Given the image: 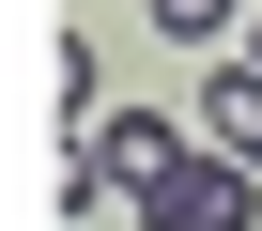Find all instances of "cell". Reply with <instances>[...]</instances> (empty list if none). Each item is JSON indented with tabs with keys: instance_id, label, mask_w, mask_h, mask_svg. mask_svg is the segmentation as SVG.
I'll return each instance as SVG.
<instances>
[{
	"instance_id": "6da1fadb",
	"label": "cell",
	"mask_w": 262,
	"mask_h": 231,
	"mask_svg": "<svg viewBox=\"0 0 262 231\" xmlns=\"http://www.w3.org/2000/svg\"><path fill=\"white\" fill-rule=\"evenodd\" d=\"M139 231H262V170L216 154V139H185V154L139 185Z\"/></svg>"
},
{
	"instance_id": "7a4b0ae2",
	"label": "cell",
	"mask_w": 262,
	"mask_h": 231,
	"mask_svg": "<svg viewBox=\"0 0 262 231\" xmlns=\"http://www.w3.org/2000/svg\"><path fill=\"white\" fill-rule=\"evenodd\" d=\"M185 124H201L216 154H247V170H262V62H216V77H201V108H185Z\"/></svg>"
},
{
	"instance_id": "3957f363",
	"label": "cell",
	"mask_w": 262,
	"mask_h": 231,
	"mask_svg": "<svg viewBox=\"0 0 262 231\" xmlns=\"http://www.w3.org/2000/svg\"><path fill=\"white\" fill-rule=\"evenodd\" d=\"M47 93H62V139H77V124H93V93H108V77H93V47H77V31H62V62H47Z\"/></svg>"
},
{
	"instance_id": "277c9868",
	"label": "cell",
	"mask_w": 262,
	"mask_h": 231,
	"mask_svg": "<svg viewBox=\"0 0 262 231\" xmlns=\"http://www.w3.org/2000/svg\"><path fill=\"white\" fill-rule=\"evenodd\" d=\"M216 16H231V0H155V31H216Z\"/></svg>"
},
{
	"instance_id": "5b68a950",
	"label": "cell",
	"mask_w": 262,
	"mask_h": 231,
	"mask_svg": "<svg viewBox=\"0 0 262 231\" xmlns=\"http://www.w3.org/2000/svg\"><path fill=\"white\" fill-rule=\"evenodd\" d=\"M247 62H262V16H247Z\"/></svg>"
}]
</instances>
